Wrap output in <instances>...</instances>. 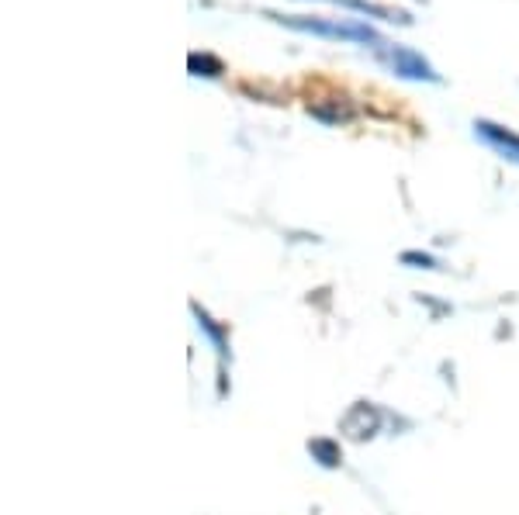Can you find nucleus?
Instances as JSON below:
<instances>
[{"mask_svg": "<svg viewBox=\"0 0 519 515\" xmlns=\"http://www.w3.org/2000/svg\"><path fill=\"white\" fill-rule=\"evenodd\" d=\"M267 18H274L277 25L295 28V32H312V35H326V39H346V42H360V45H381V35L374 28L360 25V21H322V18H302V14H274L267 11Z\"/></svg>", "mask_w": 519, "mask_h": 515, "instance_id": "obj_1", "label": "nucleus"}, {"mask_svg": "<svg viewBox=\"0 0 519 515\" xmlns=\"http://www.w3.org/2000/svg\"><path fill=\"white\" fill-rule=\"evenodd\" d=\"M388 66L398 73V77L405 80H426V83H436L440 77H436V70L430 66V59H423L416 49H409V45H391V49L385 52Z\"/></svg>", "mask_w": 519, "mask_h": 515, "instance_id": "obj_2", "label": "nucleus"}, {"mask_svg": "<svg viewBox=\"0 0 519 515\" xmlns=\"http://www.w3.org/2000/svg\"><path fill=\"white\" fill-rule=\"evenodd\" d=\"M475 132L502 159H509V163H519V135L516 132H509V128H502V125H492V121H475Z\"/></svg>", "mask_w": 519, "mask_h": 515, "instance_id": "obj_3", "label": "nucleus"}, {"mask_svg": "<svg viewBox=\"0 0 519 515\" xmlns=\"http://www.w3.org/2000/svg\"><path fill=\"white\" fill-rule=\"evenodd\" d=\"M329 4H343V7H350V11L371 14V18H378V21L409 25V14H405V11H395V7H385V4H374V0H329Z\"/></svg>", "mask_w": 519, "mask_h": 515, "instance_id": "obj_4", "label": "nucleus"}, {"mask_svg": "<svg viewBox=\"0 0 519 515\" xmlns=\"http://www.w3.org/2000/svg\"><path fill=\"white\" fill-rule=\"evenodd\" d=\"M187 70H191L194 77H222L225 66L212 52H191V56H187Z\"/></svg>", "mask_w": 519, "mask_h": 515, "instance_id": "obj_5", "label": "nucleus"}, {"mask_svg": "<svg viewBox=\"0 0 519 515\" xmlns=\"http://www.w3.org/2000/svg\"><path fill=\"white\" fill-rule=\"evenodd\" d=\"M308 450L319 457V464H326V467H336L340 464V450H336L329 439H315V443H308Z\"/></svg>", "mask_w": 519, "mask_h": 515, "instance_id": "obj_6", "label": "nucleus"}, {"mask_svg": "<svg viewBox=\"0 0 519 515\" xmlns=\"http://www.w3.org/2000/svg\"><path fill=\"white\" fill-rule=\"evenodd\" d=\"M402 260H405V263H423V267H436L433 256H419V253H405Z\"/></svg>", "mask_w": 519, "mask_h": 515, "instance_id": "obj_7", "label": "nucleus"}]
</instances>
